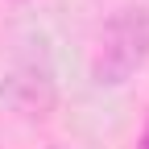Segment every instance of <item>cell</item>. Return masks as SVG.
<instances>
[{"instance_id":"obj_1","label":"cell","mask_w":149,"mask_h":149,"mask_svg":"<svg viewBox=\"0 0 149 149\" xmlns=\"http://www.w3.org/2000/svg\"><path fill=\"white\" fill-rule=\"evenodd\" d=\"M149 62V13L145 8H116L100 29L91 54V83L95 87H124Z\"/></svg>"},{"instance_id":"obj_2","label":"cell","mask_w":149,"mask_h":149,"mask_svg":"<svg viewBox=\"0 0 149 149\" xmlns=\"http://www.w3.org/2000/svg\"><path fill=\"white\" fill-rule=\"evenodd\" d=\"M0 100L25 120H46L54 104H58V87H54V70L46 58H21L0 83Z\"/></svg>"},{"instance_id":"obj_3","label":"cell","mask_w":149,"mask_h":149,"mask_svg":"<svg viewBox=\"0 0 149 149\" xmlns=\"http://www.w3.org/2000/svg\"><path fill=\"white\" fill-rule=\"evenodd\" d=\"M137 149H149V124H145V133H141V145Z\"/></svg>"}]
</instances>
